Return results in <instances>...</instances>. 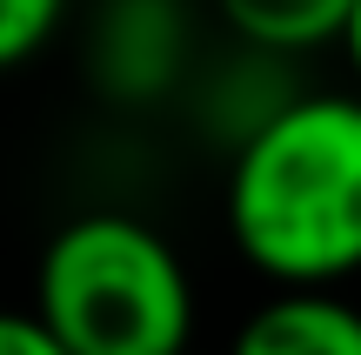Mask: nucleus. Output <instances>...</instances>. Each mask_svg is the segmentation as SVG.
<instances>
[{
  "mask_svg": "<svg viewBox=\"0 0 361 355\" xmlns=\"http://www.w3.org/2000/svg\"><path fill=\"white\" fill-rule=\"evenodd\" d=\"M214 7H221L228 40H247V47L301 61V54L335 47L348 0H214Z\"/></svg>",
  "mask_w": 361,
  "mask_h": 355,
  "instance_id": "obj_6",
  "label": "nucleus"
},
{
  "mask_svg": "<svg viewBox=\"0 0 361 355\" xmlns=\"http://www.w3.org/2000/svg\"><path fill=\"white\" fill-rule=\"evenodd\" d=\"M194 13L188 0H101L87 27V80L114 107L174 101L194 74Z\"/></svg>",
  "mask_w": 361,
  "mask_h": 355,
  "instance_id": "obj_3",
  "label": "nucleus"
},
{
  "mask_svg": "<svg viewBox=\"0 0 361 355\" xmlns=\"http://www.w3.org/2000/svg\"><path fill=\"white\" fill-rule=\"evenodd\" d=\"M295 94H301L295 61H288V54H268V47H247V40H234L221 61H194V74H188L194 128H201L207 141H221V148L247 141V134L281 101H295Z\"/></svg>",
  "mask_w": 361,
  "mask_h": 355,
  "instance_id": "obj_4",
  "label": "nucleus"
},
{
  "mask_svg": "<svg viewBox=\"0 0 361 355\" xmlns=\"http://www.w3.org/2000/svg\"><path fill=\"white\" fill-rule=\"evenodd\" d=\"M0 355H67L34 308H0Z\"/></svg>",
  "mask_w": 361,
  "mask_h": 355,
  "instance_id": "obj_8",
  "label": "nucleus"
},
{
  "mask_svg": "<svg viewBox=\"0 0 361 355\" xmlns=\"http://www.w3.org/2000/svg\"><path fill=\"white\" fill-rule=\"evenodd\" d=\"M335 54H341V67H348V80H355V94H361V0H348V13H341Z\"/></svg>",
  "mask_w": 361,
  "mask_h": 355,
  "instance_id": "obj_9",
  "label": "nucleus"
},
{
  "mask_svg": "<svg viewBox=\"0 0 361 355\" xmlns=\"http://www.w3.org/2000/svg\"><path fill=\"white\" fill-rule=\"evenodd\" d=\"M34 315L67 355H180L194 342V275L154 222L94 208L40 248Z\"/></svg>",
  "mask_w": 361,
  "mask_h": 355,
  "instance_id": "obj_2",
  "label": "nucleus"
},
{
  "mask_svg": "<svg viewBox=\"0 0 361 355\" xmlns=\"http://www.w3.org/2000/svg\"><path fill=\"white\" fill-rule=\"evenodd\" d=\"M180 355H194V349H180Z\"/></svg>",
  "mask_w": 361,
  "mask_h": 355,
  "instance_id": "obj_10",
  "label": "nucleus"
},
{
  "mask_svg": "<svg viewBox=\"0 0 361 355\" xmlns=\"http://www.w3.org/2000/svg\"><path fill=\"white\" fill-rule=\"evenodd\" d=\"M228 355H361V308L335 289H274Z\"/></svg>",
  "mask_w": 361,
  "mask_h": 355,
  "instance_id": "obj_5",
  "label": "nucleus"
},
{
  "mask_svg": "<svg viewBox=\"0 0 361 355\" xmlns=\"http://www.w3.org/2000/svg\"><path fill=\"white\" fill-rule=\"evenodd\" d=\"M67 20V0H0V74L27 67Z\"/></svg>",
  "mask_w": 361,
  "mask_h": 355,
  "instance_id": "obj_7",
  "label": "nucleus"
},
{
  "mask_svg": "<svg viewBox=\"0 0 361 355\" xmlns=\"http://www.w3.org/2000/svg\"><path fill=\"white\" fill-rule=\"evenodd\" d=\"M221 215L234 255L274 289L361 275V94L301 88L234 141Z\"/></svg>",
  "mask_w": 361,
  "mask_h": 355,
  "instance_id": "obj_1",
  "label": "nucleus"
}]
</instances>
